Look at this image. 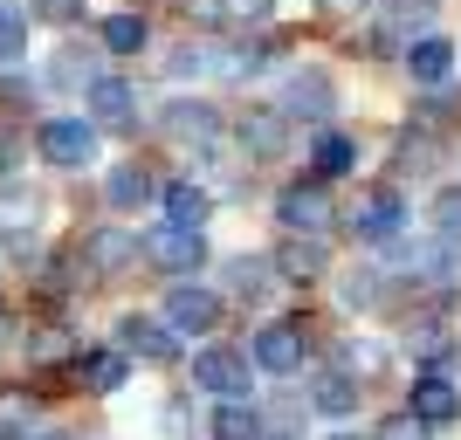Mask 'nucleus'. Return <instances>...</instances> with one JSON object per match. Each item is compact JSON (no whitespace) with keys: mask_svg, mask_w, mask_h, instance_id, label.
<instances>
[{"mask_svg":"<svg viewBox=\"0 0 461 440\" xmlns=\"http://www.w3.org/2000/svg\"><path fill=\"white\" fill-rule=\"evenodd\" d=\"M406 69H413V83H447V69H455V41H441V35L406 41Z\"/></svg>","mask_w":461,"mask_h":440,"instance_id":"obj_24","label":"nucleus"},{"mask_svg":"<svg viewBox=\"0 0 461 440\" xmlns=\"http://www.w3.org/2000/svg\"><path fill=\"white\" fill-rule=\"evenodd\" d=\"M406 413H413L420 427H455V420H461V385L447 379V372H420V379H413Z\"/></svg>","mask_w":461,"mask_h":440,"instance_id":"obj_12","label":"nucleus"},{"mask_svg":"<svg viewBox=\"0 0 461 440\" xmlns=\"http://www.w3.org/2000/svg\"><path fill=\"white\" fill-rule=\"evenodd\" d=\"M35 440H83V434H69V427H49V434H35Z\"/></svg>","mask_w":461,"mask_h":440,"instance_id":"obj_39","label":"nucleus"},{"mask_svg":"<svg viewBox=\"0 0 461 440\" xmlns=\"http://www.w3.org/2000/svg\"><path fill=\"white\" fill-rule=\"evenodd\" d=\"M269 283H276L269 255H234V262H228V296H234V303H262Z\"/></svg>","mask_w":461,"mask_h":440,"instance_id":"obj_23","label":"nucleus"},{"mask_svg":"<svg viewBox=\"0 0 461 440\" xmlns=\"http://www.w3.org/2000/svg\"><path fill=\"white\" fill-rule=\"evenodd\" d=\"M7 166H14V145H7V138H0V173H7Z\"/></svg>","mask_w":461,"mask_h":440,"instance_id":"obj_40","label":"nucleus"},{"mask_svg":"<svg viewBox=\"0 0 461 440\" xmlns=\"http://www.w3.org/2000/svg\"><path fill=\"white\" fill-rule=\"evenodd\" d=\"M303 358H310V337H303L296 317H276V324H262L249 337V364H255V372H269V379H296Z\"/></svg>","mask_w":461,"mask_h":440,"instance_id":"obj_4","label":"nucleus"},{"mask_svg":"<svg viewBox=\"0 0 461 440\" xmlns=\"http://www.w3.org/2000/svg\"><path fill=\"white\" fill-rule=\"evenodd\" d=\"M427 220H434V241L461 248V186H441V193H434V207H427Z\"/></svg>","mask_w":461,"mask_h":440,"instance_id":"obj_31","label":"nucleus"},{"mask_svg":"<svg viewBox=\"0 0 461 440\" xmlns=\"http://www.w3.org/2000/svg\"><path fill=\"white\" fill-rule=\"evenodd\" d=\"M21 56H28V21L0 14V62H21Z\"/></svg>","mask_w":461,"mask_h":440,"instance_id":"obj_35","label":"nucleus"},{"mask_svg":"<svg viewBox=\"0 0 461 440\" xmlns=\"http://www.w3.org/2000/svg\"><path fill=\"white\" fill-rule=\"evenodd\" d=\"M283 117H310V124H324L330 117V76L324 69H303V76H289L283 103H276Z\"/></svg>","mask_w":461,"mask_h":440,"instance_id":"obj_16","label":"nucleus"},{"mask_svg":"<svg viewBox=\"0 0 461 440\" xmlns=\"http://www.w3.org/2000/svg\"><path fill=\"white\" fill-rule=\"evenodd\" d=\"M393 248V268H400V283L413 289H461V248H447V241H385Z\"/></svg>","mask_w":461,"mask_h":440,"instance_id":"obj_1","label":"nucleus"},{"mask_svg":"<svg viewBox=\"0 0 461 440\" xmlns=\"http://www.w3.org/2000/svg\"><path fill=\"white\" fill-rule=\"evenodd\" d=\"M269 268H276V283L310 289V283H324V275H330V248L317 241V234H289L283 248L269 255Z\"/></svg>","mask_w":461,"mask_h":440,"instance_id":"obj_10","label":"nucleus"},{"mask_svg":"<svg viewBox=\"0 0 461 440\" xmlns=\"http://www.w3.org/2000/svg\"><path fill=\"white\" fill-rule=\"evenodd\" d=\"M303 413H310L303 400L269 406V413H262V440H303Z\"/></svg>","mask_w":461,"mask_h":440,"instance_id":"obj_33","label":"nucleus"},{"mask_svg":"<svg viewBox=\"0 0 461 440\" xmlns=\"http://www.w3.org/2000/svg\"><path fill=\"white\" fill-rule=\"evenodd\" d=\"M434 166H441V138L434 131H406L400 145H393V173L400 179H427Z\"/></svg>","mask_w":461,"mask_h":440,"instance_id":"obj_25","label":"nucleus"},{"mask_svg":"<svg viewBox=\"0 0 461 440\" xmlns=\"http://www.w3.org/2000/svg\"><path fill=\"white\" fill-rule=\"evenodd\" d=\"M158 124H166V138H179V145H213V138H221V117H213V103H200V96H179V103H166V117H158Z\"/></svg>","mask_w":461,"mask_h":440,"instance_id":"obj_15","label":"nucleus"},{"mask_svg":"<svg viewBox=\"0 0 461 440\" xmlns=\"http://www.w3.org/2000/svg\"><path fill=\"white\" fill-rule=\"evenodd\" d=\"M338 372H345L351 385H358V379L379 385L385 372H393V351H385L379 337H345V345H338Z\"/></svg>","mask_w":461,"mask_h":440,"instance_id":"obj_18","label":"nucleus"},{"mask_svg":"<svg viewBox=\"0 0 461 440\" xmlns=\"http://www.w3.org/2000/svg\"><path fill=\"white\" fill-rule=\"evenodd\" d=\"M324 440H358V434H351V427H338V434H324Z\"/></svg>","mask_w":461,"mask_h":440,"instance_id":"obj_41","label":"nucleus"},{"mask_svg":"<svg viewBox=\"0 0 461 440\" xmlns=\"http://www.w3.org/2000/svg\"><path fill=\"white\" fill-rule=\"evenodd\" d=\"M35 145H41V158L49 166H62V173H83L96 158V124H83V117H49L35 131Z\"/></svg>","mask_w":461,"mask_h":440,"instance_id":"obj_7","label":"nucleus"},{"mask_svg":"<svg viewBox=\"0 0 461 440\" xmlns=\"http://www.w3.org/2000/svg\"><path fill=\"white\" fill-rule=\"evenodd\" d=\"M413 351H420L427 358V372H447V364H455V337H447V324H413Z\"/></svg>","mask_w":461,"mask_h":440,"instance_id":"obj_30","label":"nucleus"},{"mask_svg":"<svg viewBox=\"0 0 461 440\" xmlns=\"http://www.w3.org/2000/svg\"><path fill=\"white\" fill-rule=\"evenodd\" d=\"M117 351L138 364H173L179 358V330L166 324V317H117Z\"/></svg>","mask_w":461,"mask_h":440,"instance_id":"obj_8","label":"nucleus"},{"mask_svg":"<svg viewBox=\"0 0 461 440\" xmlns=\"http://www.w3.org/2000/svg\"><path fill=\"white\" fill-rule=\"evenodd\" d=\"M83 103L96 111V124H111V131H131V111H138V96L124 76H96L90 90H83Z\"/></svg>","mask_w":461,"mask_h":440,"instance_id":"obj_17","label":"nucleus"},{"mask_svg":"<svg viewBox=\"0 0 461 440\" xmlns=\"http://www.w3.org/2000/svg\"><path fill=\"white\" fill-rule=\"evenodd\" d=\"M138 255H145L158 275H200V268H207V228H173V220H158L152 234H138Z\"/></svg>","mask_w":461,"mask_h":440,"instance_id":"obj_2","label":"nucleus"},{"mask_svg":"<svg viewBox=\"0 0 461 440\" xmlns=\"http://www.w3.org/2000/svg\"><path fill=\"white\" fill-rule=\"evenodd\" d=\"M276 220H283V234H317V241H324L330 220H338L324 179H310V186H283V193H276Z\"/></svg>","mask_w":461,"mask_h":440,"instance_id":"obj_6","label":"nucleus"},{"mask_svg":"<svg viewBox=\"0 0 461 440\" xmlns=\"http://www.w3.org/2000/svg\"><path fill=\"white\" fill-rule=\"evenodd\" d=\"M358 392H366V385H351L345 372H317V379H310V413H324V420H351V413H358Z\"/></svg>","mask_w":461,"mask_h":440,"instance_id":"obj_19","label":"nucleus"},{"mask_svg":"<svg viewBox=\"0 0 461 440\" xmlns=\"http://www.w3.org/2000/svg\"><path fill=\"white\" fill-rule=\"evenodd\" d=\"M158 427H166V440H193V406H186V400H173L166 413H158Z\"/></svg>","mask_w":461,"mask_h":440,"instance_id":"obj_36","label":"nucleus"},{"mask_svg":"<svg viewBox=\"0 0 461 440\" xmlns=\"http://www.w3.org/2000/svg\"><path fill=\"white\" fill-rule=\"evenodd\" d=\"M351 166H358V145H351L345 131H324L317 145H310V173L317 179H345Z\"/></svg>","mask_w":461,"mask_h":440,"instance_id":"obj_26","label":"nucleus"},{"mask_svg":"<svg viewBox=\"0 0 461 440\" xmlns=\"http://www.w3.org/2000/svg\"><path fill=\"white\" fill-rule=\"evenodd\" d=\"M221 317H228V303H221L207 283H173L166 289V324H173L179 337H193V330L207 337V330H221Z\"/></svg>","mask_w":461,"mask_h":440,"instance_id":"obj_9","label":"nucleus"},{"mask_svg":"<svg viewBox=\"0 0 461 440\" xmlns=\"http://www.w3.org/2000/svg\"><path fill=\"white\" fill-rule=\"evenodd\" d=\"M158 200H166V220H173V228H207L213 220V193L193 186V179H173Z\"/></svg>","mask_w":461,"mask_h":440,"instance_id":"obj_20","label":"nucleus"},{"mask_svg":"<svg viewBox=\"0 0 461 440\" xmlns=\"http://www.w3.org/2000/svg\"><path fill=\"white\" fill-rule=\"evenodd\" d=\"M138 262V234L131 228H96L90 241H83V268H90V275H124V268Z\"/></svg>","mask_w":461,"mask_h":440,"instance_id":"obj_13","label":"nucleus"},{"mask_svg":"<svg viewBox=\"0 0 461 440\" xmlns=\"http://www.w3.org/2000/svg\"><path fill=\"white\" fill-rule=\"evenodd\" d=\"M234 138H241V152H249V158H283L289 152V117L276 111V103H249L241 124H234Z\"/></svg>","mask_w":461,"mask_h":440,"instance_id":"obj_11","label":"nucleus"},{"mask_svg":"<svg viewBox=\"0 0 461 440\" xmlns=\"http://www.w3.org/2000/svg\"><path fill=\"white\" fill-rule=\"evenodd\" d=\"M441 14V0H385L379 14V41L385 49H406V41H420V28Z\"/></svg>","mask_w":461,"mask_h":440,"instance_id":"obj_14","label":"nucleus"},{"mask_svg":"<svg viewBox=\"0 0 461 440\" xmlns=\"http://www.w3.org/2000/svg\"><path fill=\"white\" fill-rule=\"evenodd\" d=\"M221 7H228V14H249V21H255V14H269V0H221Z\"/></svg>","mask_w":461,"mask_h":440,"instance_id":"obj_38","label":"nucleus"},{"mask_svg":"<svg viewBox=\"0 0 461 440\" xmlns=\"http://www.w3.org/2000/svg\"><path fill=\"white\" fill-rule=\"evenodd\" d=\"M83 0H35V21H77Z\"/></svg>","mask_w":461,"mask_h":440,"instance_id":"obj_37","label":"nucleus"},{"mask_svg":"<svg viewBox=\"0 0 461 440\" xmlns=\"http://www.w3.org/2000/svg\"><path fill=\"white\" fill-rule=\"evenodd\" d=\"M104 193H111V207H117V213H138L145 200H152V173L131 158V166H117V173L104 179Z\"/></svg>","mask_w":461,"mask_h":440,"instance_id":"obj_27","label":"nucleus"},{"mask_svg":"<svg viewBox=\"0 0 461 440\" xmlns=\"http://www.w3.org/2000/svg\"><path fill=\"white\" fill-rule=\"evenodd\" d=\"M213 440H262V406L255 400H221L213 406V420H207Z\"/></svg>","mask_w":461,"mask_h":440,"instance_id":"obj_22","label":"nucleus"},{"mask_svg":"<svg viewBox=\"0 0 461 440\" xmlns=\"http://www.w3.org/2000/svg\"><path fill=\"white\" fill-rule=\"evenodd\" d=\"M49 76H56L62 90H90V83H96V56L69 41V49H56V69H49Z\"/></svg>","mask_w":461,"mask_h":440,"instance_id":"obj_29","label":"nucleus"},{"mask_svg":"<svg viewBox=\"0 0 461 440\" xmlns=\"http://www.w3.org/2000/svg\"><path fill=\"white\" fill-rule=\"evenodd\" d=\"M193 385H207L213 400H249L255 392V364H249V351H234V345H207L200 358H193Z\"/></svg>","mask_w":461,"mask_h":440,"instance_id":"obj_5","label":"nucleus"},{"mask_svg":"<svg viewBox=\"0 0 461 440\" xmlns=\"http://www.w3.org/2000/svg\"><path fill=\"white\" fill-rule=\"evenodd\" d=\"M338 296H345V310H379L385 303V268H351L345 283H338Z\"/></svg>","mask_w":461,"mask_h":440,"instance_id":"obj_28","label":"nucleus"},{"mask_svg":"<svg viewBox=\"0 0 461 440\" xmlns=\"http://www.w3.org/2000/svg\"><path fill=\"white\" fill-rule=\"evenodd\" d=\"M345 228L358 234L366 248H385V241H400V234H406V200H400V186H366L358 200H351Z\"/></svg>","mask_w":461,"mask_h":440,"instance_id":"obj_3","label":"nucleus"},{"mask_svg":"<svg viewBox=\"0 0 461 440\" xmlns=\"http://www.w3.org/2000/svg\"><path fill=\"white\" fill-rule=\"evenodd\" d=\"M372 440H434V427H420V420L400 406V413H385V420L372 427Z\"/></svg>","mask_w":461,"mask_h":440,"instance_id":"obj_34","label":"nucleus"},{"mask_svg":"<svg viewBox=\"0 0 461 440\" xmlns=\"http://www.w3.org/2000/svg\"><path fill=\"white\" fill-rule=\"evenodd\" d=\"M104 49L111 56H138L145 49V14H111L104 21Z\"/></svg>","mask_w":461,"mask_h":440,"instance_id":"obj_32","label":"nucleus"},{"mask_svg":"<svg viewBox=\"0 0 461 440\" xmlns=\"http://www.w3.org/2000/svg\"><path fill=\"white\" fill-rule=\"evenodd\" d=\"M77 379L90 385V392H117V385L131 379V358H124L117 345H104V351H83V358H77Z\"/></svg>","mask_w":461,"mask_h":440,"instance_id":"obj_21","label":"nucleus"}]
</instances>
